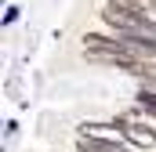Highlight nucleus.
Returning <instances> with one entry per match:
<instances>
[{
	"label": "nucleus",
	"instance_id": "f257e3e1",
	"mask_svg": "<svg viewBox=\"0 0 156 152\" xmlns=\"http://www.w3.org/2000/svg\"><path fill=\"white\" fill-rule=\"evenodd\" d=\"M105 22L120 29L123 40H149L156 43V22L142 11L138 0H105Z\"/></svg>",
	"mask_w": 156,
	"mask_h": 152
},
{
	"label": "nucleus",
	"instance_id": "f03ea898",
	"mask_svg": "<svg viewBox=\"0 0 156 152\" xmlns=\"http://www.w3.org/2000/svg\"><path fill=\"white\" fill-rule=\"evenodd\" d=\"M116 127H120V130H127V141H131V145H138V149H153V145H156L153 127L138 123L134 116H120V119H116Z\"/></svg>",
	"mask_w": 156,
	"mask_h": 152
},
{
	"label": "nucleus",
	"instance_id": "7ed1b4c3",
	"mask_svg": "<svg viewBox=\"0 0 156 152\" xmlns=\"http://www.w3.org/2000/svg\"><path fill=\"white\" fill-rule=\"evenodd\" d=\"M76 152H127L120 141H113V138H80L76 141Z\"/></svg>",
	"mask_w": 156,
	"mask_h": 152
},
{
	"label": "nucleus",
	"instance_id": "20e7f679",
	"mask_svg": "<svg viewBox=\"0 0 156 152\" xmlns=\"http://www.w3.org/2000/svg\"><path fill=\"white\" fill-rule=\"evenodd\" d=\"M123 69H127L131 76H142V80H156V65L145 62V58H134V62H127Z\"/></svg>",
	"mask_w": 156,
	"mask_h": 152
},
{
	"label": "nucleus",
	"instance_id": "39448f33",
	"mask_svg": "<svg viewBox=\"0 0 156 152\" xmlns=\"http://www.w3.org/2000/svg\"><path fill=\"white\" fill-rule=\"evenodd\" d=\"M80 134H87V138H109V134H113V127H105V123H83V127H80Z\"/></svg>",
	"mask_w": 156,
	"mask_h": 152
},
{
	"label": "nucleus",
	"instance_id": "423d86ee",
	"mask_svg": "<svg viewBox=\"0 0 156 152\" xmlns=\"http://www.w3.org/2000/svg\"><path fill=\"white\" fill-rule=\"evenodd\" d=\"M138 105H142L145 112L156 116V94H153V91H142V94H138Z\"/></svg>",
	"mask_w": 156,
	"mask_h": 152
}]
</instances>
